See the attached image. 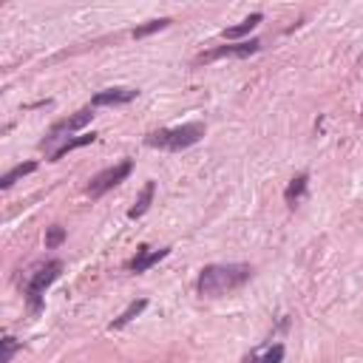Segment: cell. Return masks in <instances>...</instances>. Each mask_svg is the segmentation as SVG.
I'll list each match as a JSON object with an SVG mask.
<instances>
[{
	"label": "cell",
	"instance_id": "6da1fadb",
	"mask_svg": "<svg viewBox=\"0 0 363 363\" xmlns=\"http://www.w3.org/2000/svg\"><path fill=\"white\" fill-rule=\"evenodd\" d=\"M252 278V267L250 264H207L199 272V295L201 298H221L238 286H244Z\"/></svg>",
	"mask_w": 363,
	"mask_h": 363
},
{
	"label": "cell",
	"instance_id": "7a4b0ae2",
	"mask_svg": "<svg viewBox=\"0 0 363 363\" xmlns=\"http://www.w3.org/2000/svg\"><path fill=\"white\" fill-rule=\"evenodd\" d=\"M204 122H184L179 128H162V130H153L145 136V145L147 147H159V150H184L190 145H196L201 136H204Z\"/></svg>",
	"mask_w": 363,
	"mask_h": 363
},
{
	"label": "cell",
	"instance_id": "3957f363",
	"mask_svg": "<svg viewBox=\"0 0 363 363\" xmlns=\"http://www.w3.org/2000/svg\"><path fill=\"white\" fill-rule=\"evenodd\" d=\"M60 275H62V261H45V264H40V267L28 275V281H26V301H28V309H31L34 315L43 309V295H45V289H48Z\"/></svg>",
	"mask_w": 363,
	"mask_h": 363
},
{
	"label": "cell",
	"instance_id": "277c9868",
	"mask_svg": "<svg viewBox=\"0 0 363 363\" xmlns=\"http://www.w3.org/2000/svg\"><path fill=\"white\" fill-rule=\"evenodd\" d=\"M91 119H94V105H88V108H79L77 113H71V116H65V119L54 122V125H51V130L45 133V139H43L40 145H43V147L48 150V156H51L57 142H60V145H65V142L71 139V133H74V130H79V128H85Z\"/></svg>",
	"mask_w": 363,
	"mask_h": 363
},
{
	"label": "cell",
	"instance_id": "5b68a950",
	"mask_svg": "<svg viewBox=\"0 0 363 363\" xmlns=\"http://www.w3.org/2000/svg\"><path fill=\"white\" fill-rule=\"evenodd\" d=\"M130 170H133V162H130V159H125V162H119V164H111V167L99 170V173L88 182V187H85L88 196H91V199H99L102 193H108L111 187H116L119 182H125Z\"/></svg>",
	"mask_w": 363,
	"mask_h": 363
},
{
	"label": "cell",
	"instance_id": "8992f818",
	"mask_svg": "<svg viewBox=\"0 0 363 363\" xmlns=\"http://www.w3.org/2000/svg\"><path fill=\"white\" fill-rule=\"evenodd\" d=\"M258 48H261V40H258V37L241 40V43H230V45H218V48H213V51L199 54V57H196V65L213 62V60H221V57H250V54H255Z\"/></svg>",
	"mask_w": 363,
	"mask_h": 363
},
{
	"label": "cell",
	"instance_id": "52a82bcc",
	"mask_svg": "<svg viewBox=\"0 0 363 363\" xmlns=\"http://www.w3.org/2000/svg\"><path fill=\"white\" fill-rule=\"evenodd\" d=\"M139 96L136 88H128V85H113V88H105L99 94H94L91 105L99 108V105H125V102H133Z\"/></svg>",
	"mask_w": 363,
	"mask_h": 363
},
{
	"label": "cell",
	"instance_id": "ba28073f",
	"mask_svg": "<svg viewBox=\"0 0 363 363\" xmlns=\"http://www.w3.org/2000/svg\"><path fill=\"white\" fill-rule=\"evenodd\" d=\"M167 252H170V247H162V250L139 247V250H136V255L128 261V269H130V272H145V269H150L153 264H159V261H162Z\"/></svg>",
	"mask_w": 363,
	"mask_h": 363
},
{
	"label": "cell",
	"instance_id": "9c48e42d",
	"mask_svg": "<svg viewBox=\"0 0 363 363\" xmlns=\"http://www.w3.org/2000/svg\"><path fill=\"white\" fill-rule=\"evenodd\" d=\"M153 193H156V182H145V187H142V193L136 196V201H133V207L128 210V218H142V216L147 213V207H150V201H153Z\"/></svg>",
	"mask_w": 363,
	"mask_h": 363
},
{
	"label": "cell",
	"instance_id": "30bf717a",
	"mask_svg": "<svg viewBox=\"0 0 363 363\" xmlns=\"http://www.w3.org/2000/svg\"><path fill=\"white\" fill-rule=\"evenodd\" d=\"M281 360H284V346L281 343H272L261 352H250L244 357V363H281Z\"/></svg>",
	"mask_w": 363,
	"mask_h": 363
},
{
	"label": "cell",
	"instance_id": "8fae6325",
	"mask_svg": "<svg viewBox=\"0 0 363 363\" xmlns=\"http://www.w3.org/2000/svg\"><path fill=\"white\" fill-rule=\"evenodd\" d=\"M94 139H96V133H79V136H71V139H68L65 145H60L48 159H51V162H60L62 156H68L71 150H77V147H82V145H91Z\"/></svg>",
	"mask_w": 363,
	"mask_h": 363
},
{
	"label": "cell",
	"instance_id": "7c38bea8",
	"mask_svg": "<svg viewBox=\"0 0 363 363\" xmlns=\"http://www.w3.org/2000/svg\"><path fill=\"white\" fill-rule=\"evenodd\" d=\"M306 184H309V176L306 173H298L289 184H286V190H284V199H286V204L289 207H295L301 199H303V193H306Z\"/></svg>",
	"mask_w": 363,
	"mask_h": 363
},
{
	"label": "cell",
	"instance_id": "4fadbf2b",
	"mask_svg": "<svg viewBox=\"0 0 363 363\" xmlns=\"http://www.w3.org/2000/svg\"><path fill=\"white\" fill-rule=\"evenodd\" d=\"M258 23H261V14L255 11V14H250L247 20H241L238 26H230V28H224V37H227V40H235V37H244V34H250V31H252V28H255Z\"/></svg>",
	"mask_w": 363,
	"mask_h": 363
},
{
	"label": "cell",
	"instance_id": "5bb4252c",
	"mask_svg": "<svg viewBox=\"0 0 363 363\" xmlns=\"http://www.w3.org/2000/svg\"><path fill=\"white\" fill-rule=\"evenodd\" d=\"M145 306H147V301H145V298L133 301V303H130L119 318H113V320H111V329H122V326H125V323H130L136 315H142V312H145Z\"/></svg>",
	"mask_w": 363,
	"mask_h": 363
},
{
	"label": "cell",
	"instance_id": "9a60e30c",
	"mask_svg": "<svg viewBox=\"0 0 363 363\" xmlns=\"http://www.w3.org/2000/svg\"><path fill=\"white\" fill-rule=\"evenodd\" d=\"M34 170H37V162H26V164H17V167H11V170H9V173L0 179V187H3V190H9V187L17 182V179H23V176H28V173H34Z\"/></svg>",
	"mask_w": 363,
	"mask_h": 363
},
{
	"label": "cell",
	"instance_id": "2e32d148",
	"mask_svg": "<svg viewBox=\"0 0 363 363\" xmlns=\"http://www.w3.org/2000/svg\"><path fill=\"white\" fill-rule=\"evenodd\" d=\"M167 26H170L167 17L150 20V23H145V26H136V28H133V40H142V37H147V34H156V31H162V28H167Z\"/></svg>",
	"mask_w": 363,
	"mask_h": 363
},
{
	"label": "cell",
	"instance_id": "e0dca14e",
	"mask_svg": "<svg viewBox=\"0 0 363 363\" xmlns=\"http://www.w3.org/2000/svg\"><path fill=\"white\" fill-rule=\"evenodd\" d=\"M62 241H65V227L51 224V227H48V233H45V247H48V250H54V247H60Z\"/></svg>",
	"mask_w": 363,
	"mask_h": 363
},
{
	"label": "cell",
	"instance_id": "ac0fdd59",
	"mask_svg": "<svg viewBox=\"0 0 363 363\" xmlns=\"http://www.w3.org/2000/svg\"><path fill=\"white\" fill-rule=\"evenodd\" d=\"M0 343H3V352H0V363H9V360L14 357V352L20 349V343H17V340H14L11 335H6V337H3Z\"/></svg>",
	"mask_w": 363,
	"mask_h": 363
}]
</instances>
